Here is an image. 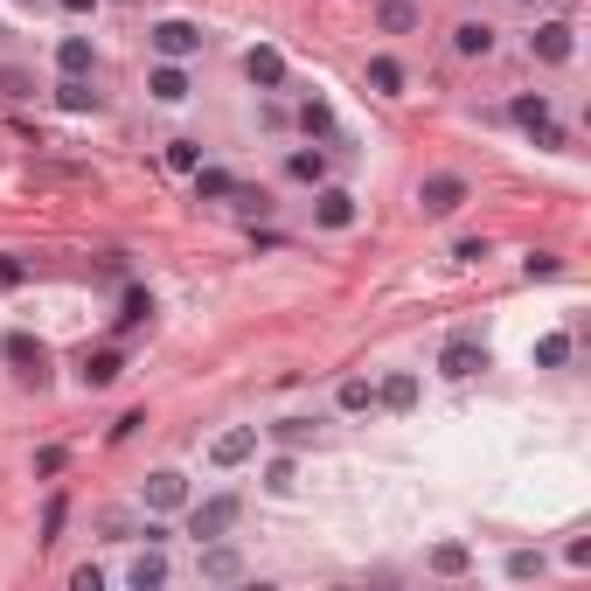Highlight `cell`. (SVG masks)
Segmentation results:
<instances>
[{"instance_id":"41","label":"cell","mask_w":591,"mask_h":591,"mask_svg":"<svg viewBox=\"0 0 591 591\" xmlns=\"http://www.w3.org/2000/svg\"><path fill=\"white\" fill-rule=\"evenodd\" d=\"M63 7H70V14H91V7H98V0H63Z\"/></svg>"},{"instance_id":"6","label":"cell","mask_w":591,"mask_h":591,"mask_svg":"<svg viewBox=\"0 0 591 591\" xmlns=\"http://www.w3.org/2000/svg\"><path fill=\"white\" fill-rule=\"evenodd\" d=\"M571 49H578V28H571V21H536V28H529V56L571 63Z\"/></svg>"},{"instance_id":"26","label":"cell","mask_w":591,"mask_h":591,"mask_svg":"<svg viewBox=\"0 0 591 591\" xmlns=\"http://www.w3.org/2000/svg\"><path fill=\"white\" fill-rule=\"evenodd\" d=\"M376 21H383V35H404V28H418V7L411 0H383Z\"/></svg>"},{"instance_id":"36","label":"cell","mask_w":591,"mask_h":591,"mask_svg":"<svg viewBox=\"0 0 591 591\" xmlns=\"http://www.w3.org/2000/svg\"><path fill=\"white\" fill-rule=\"evenodd\" d=\"M306 432H313L306 418H279V425H272V439L279 445H306Z\"/></svg>"},{"instance_id":"25","label":"cell","mask_w":591,"mask_h":591,"mask_svg":"<svg viewBox=\"0 0 591 591\" xmlns=\"http://www.w3.org/2000/svg\"><path fill=\"white\" fill-rule=\"evenodd\" d=\"M334 404H341V411H369V404H376V383H369V376H348V383L334 390Z\"/></svg>"},{"instance_id":"10","label":"cell","mask_w":591,"mask_h":591,"mask_svg":"<svg viewBox=\"0 0 591 591\" xmlns=\"http://www.w3.org/2000/svg\"><path fill=\"white\" fill-rule=\"evenodd\" d=\"M202 578H209V585H237V578H244V550L223 543V536L202 543Z\"/></svg>"},{"instance_id":"30","label":"cell","mask_w":591,"mask_h":591,"mask_svg":"<svg viewBox=\"0 0 591 591\" xmlns=\"http://www.w3.org/2000/svg\"><path fill=\"white\" fill-rule=\"evenodd\" d=\"M167 167L174 174H195L202 167V140H167Z\"/></svg>"},{"instance_id":"22","label":"cell","mask_w":591,"mask_h":591,"mask_svg":"<svg viewBox=\"0 0 591 591\" xmlns=\"http://www.w3.org/2000/svg\"><path fill=\"white\" fill-rule=\"evenodd\" d=\"M56 105H63V112H98L91 77H63V84H56Z\"/></svg>"},{"instance_id":"17","label":"cell","mask_w":591,"mask_h":591,"mask_svg":"<svg viewBox=\"0 0 591 591\" xmlns=\"http://www.w3.org/2000/svg\"><path fill=\"white\" fill-rule=\"evenodd\" d=\"M56 70L63 77H91V35H63L56 42Z\"/></svg>"},{"instance_id":"37","label":"cell","mask_w":591,"mask_h":591,"mask_svg":"<svg viewBox=\"0 0 591 591\" xmlns=\"http://www.w3.org/2000/svg\"><path fill=\"white\" fill-rule=\"evenodd\" d=\"M70 591H105V571H98V564H77V571H70Z\"/></svg>"},{"instance_id":"35","label":"cell","mask_w":591,"mask_h":591,"mask_svg":"<svg viewBox=\"0 0 591 591\" xmlns=\"http://www.w3.org/2000/svg\"><path fill=\"white\" fill-rule=\"evenodd\" d=\"M564 272V258H550V251H529L522 258V279H557Z\"/></svg>"},{"instance_id":"21","label":"cell","mask_w":591,"mask_h":591,"mask_svg":"<svg viewBox=\"0 0 591 591\" xmlns=\"http://www.w3.org/2000/svg\"><path fill=\"white\" fill-rule=\"evenodd\" d=\"M230 188H237L230 167H195V202H230Z\"/></svg>"},{"instance_id":"18","label":"cell","mask_w":591,"mask_h":591,"mask_svg":"<svg viewBox=\"0 0 591 591\" xmlns=\"http://www.w3.org/2000/svg\"><path fill=\"white\" fill-rule=\"evenodd\" d=\"M147 320H153V293H147V286H133V293L119 299L112 327H119V334H133V327H147Z\"/></svg>"},{"instance_id":"8","label":"cell","mask_w":591,"mask_h":591,"mask_svg":"<svg viewBox=\"0 0 591 591\" xmlns=\"http://www.w3.org/2000/svg\"><path fill=\"white\" fill-rule=\"evenodd\" d=\"M313 223H320V230H348V223H355V195L334 188V181H320V188H313Z\"/></svg>"},{"instance_id":"3","label":"cell","mask_w":591,"mask_h":591,"mask_svg":"<svg viewBox=\"0 0 591 591\" xmlns=\"http://www.w3.org/2000/svg\"><path fill=\"white\" fill-rule=\"evenodd\" d=\"M237 515H244L237 494H209V501H195V515H188V536H195V543H216V536L237 529Z\"/></svg>"},{"instance_id":"7","label":"cell","mask_w":591,"mask_h":591,"mask_svg":"<svg viewBox=\"0 0 591 591\" xmlns=\"http://www.w3.org/2000/svg\"><path fill=\"white\" fill-rule=\"evenodd\" d=\"M119 376H126V348H84V362H77L84 390H112Z\"/></svg>"},{"instance_id":"24","label":"cell","mask_w":591,"mask_h":591,"mask_svg":"<svg viewBox=\"0 0 591 591\" xmlns=\"http://www.w3.org/2000/svg\"><path fill=\"white\" fill-rule=\"evenodd\" d=\"M299 133H306V140H334V112H327L320 98H306V105H299Z\"/></svg>"},{"instance_id":"9","label":"cell","mask_w":591,"mask_h":591,"mask_svg":"<svg viewBox=\"0 0 591 591\" xmlns=\"http://www.w3.org/2000/svg\"><path fill=\"white\" fill-rule=\"evenodd\" d=\"M0 355H7V362H14V376H28V383H42V376H49V348H42L35 334H7V341H0Z\"/></svg>"},{"instance_id":"42","label":"cell","mask_w":591,"mask_h":591,"mask_svg":"<svg viewBox=\"0 0 591 591\" xmlns=\"http://www.w3.org/2000/svg\"><path fill=\"white\" fill-rule=\"evenodd\" d=\"M522 7H543V0H522Z\"/></svg>"},{"instance_id":"16","label":"cell","mask_w":591,"mask_h":591,"mask_svg":"<svg viewBox=\"0 0 591 591\" xmlns=\"http://www.w3.org/2000/svg\"><path fill=\"white\" fill-rule=\"evenodd\" d=\"M286 174H293L299 188H320V181H327V153L320 147H293L286 153Z\"/></svg>"},{"instance_id":"12","label":"cell","mask_w":591,"mask_h":591,"mask_svg":"<svg viewBox=\"0 0 591 591\" xmlns=\"http://www.w3.org/2000/svg\"><path fill=\"white\" fill-rule=\"evenodd\" d=\"M244 77L258 91H286V56L279 49H244Z\"/></svg>"},{"instance_id":"27","label":"cell","mask_w":591,"mask_h":591,"mask_svg":"<svg viewBox=\"0 0 591 591\" xmlns=\"http://www.w3.org/2000/svg\"><path fill=\"white\" fill-rule=\"evenodd\" d=\"M466 564H473V550H466V543H439V550H432V571H439V578H459Z\"/></svg>"},{"instance_id":"14","label":"cell","mask_w":591,"mask_h":591,"mask_svg":"<svg viewBox=\"0 0 591 591\" xmlns=\"http://www.w3.org/2000/svg\"><path fill=\"white\" fill-rule=\"evenodd\" d=\"M452 56H494V28L487 21H452Z\"/></svg>"},{"instance_id":"33","label":"cell","mask_w":591,"mask_h":591,"mask_svg":"<svg viewBox=\"0 0 591 591\" xmlns=\"http://www.w3.org/2000/svg\"><path fill=\"white\" fill-rule=\"evenodd\" d=\"M0 98H14V105H21V98H35V77L7 63V70H0Z\"/></svg>"},{"instance_id":"20","label":"cell","mask_w":591,"mask_h":591,"mask_svg":"<svg viewBox=\"0 0 591 591\" xmlns=\"http://www.w3.org/2000/svg\"><path fill=\"white\" fill-rule=\"evenodd\" d=\"M126 585H133V591H160V585H167V557H160V550H140L133 571H126Z\"/></svg>"},{"instance_id":"11","label":"cell","mask_w":591,"mask_h":591,"mask_svg":"<svg viewBox=\"0 0 591 591\" xmlns=\"http://www.w3.org/2000/svg\"><path fill=\"white\" fill-rule=\"evenodd\" d=\"M251 452H258V425H230V432L209 439V459H216V466H244Z\"/></svg>"},{"instance_id":"5","label":"cell","mask_w":591,"mask_h":591,"mask_svg":"<svg viewBox=\"0 0 591 591\" xmlns=\"http://www.w3.org/2000/svg\"><path fill=\"white\" fill-rule=\"evenodd\" d=\"M487 369V348L473 341V334H452L439 348V376H452V383H466V376H480Z\"/></svg>"},{"instance_id":"39","label":"cell","mask_w":591,"mask_h":591,"mask_svg":"<svg viewBox=\"0 0 591 591\" xmlns=\"http://www.w3.org/2000/svg\"><path fill=\"white\" fill-rule=\"evenodd\" d=\"M63 466H70L63 445H42V452H35V473H63Z\"/></svg>"},{"instance_id":"29","label":"cell","mask_w":591,"mask_h":591,"mask_svg":"<svg viewBox=\"0 0 591 591\" xmlns=\"http://www.w3.org/2000/svg\"><path fill=\"white\" fill-rule=\"evenodd\" d=\"M571 362V334H543L536 341V369H564Z\"/></svg>"},{"instance_id":"31","label":"cell","mask_w":591,"mask_h":591,"mask_svg":"<svg viewBox=\"0 0 591 591\" xmlns=\"http://www.w3.org/2000/svg\"><path fill=\"white\" fill-rule=\"evenodd\" d=\"M63 522H70V501H63V494H49V501H42V543H56V536H63Z\"/></svg>"},{"instance_id":"40","label":"cell","mask_w":591,"mask_h":591,"mask_svg":"<svg viewBox=\"0 0 591 591\" xmlns=\"http://www.w3.org/2000/svg\"><path fill=\"white\" fill-rule=\"evenodd\" d=\"M28 279V258H14V251H0V286H21Z\"/></svg>"},{"instance_id":"1","label":"cell","mask_w":591,"mask_h":591,"mask_svg":"<svg viewBox=\"0 0 591 591\" xmlns=\"http://www.w3.org/2000/svg\"><path fill=\"white\" fill-rule=\"evenodd\" d=\"M466 202H473L466 174H425V181H418V209H425L432 223H439V216H459Z\"/></svg>"},{"instance_id":"19","label":"cell","mask_w":591,"mask_h":591,"mask_svg":"<svg viewBox=\"0 0 591 591\" xmlns=\"http://www.w3.org/2000/svg\"><path fill=\"white\" fill-rule=\"evenodd\" d=\"M147 91L160 98V105H181V98H188V70H181V63H160V70L147 77Z\"/></svg>"},{"instance_id":"23","label":"cell","mask_w":591,"mask_h":591,"mask_svg":"<svg viewBox=\"0 0 591 591\" xmlns=\"http://www.w3.org/2000/svg\"><path fill=\"white\" fill-rule=\"evenodd\" d=\"M369 84H376L383 98H397V91H404V63H397V56H369Z\"/></svg>"},{"instance_id":"28","label":"cell","mask_w":591,"mask_h":591,"mask_svg":"<svg viewBox=\"0 0 591 591\" xmlns=\"http://www.w3.org/2000/svg\"><path fill=\"white\" fill-rule=\"evenodd\" d=\"M230 202H237L251 223H265V216H272V195H265V188H244V181H237V188H230Z\"/></svg>"},{"instance_id":"4","label":"cell","mask_w":591,"mask_h":591,"mask_svg":"<svg viewBox=\"0 0 591 591\" xmlns=\"http://www.w3.org/2000/svg\"><path fill=\"white\" fill-rule=\"evenodd\" d=\"M147 42H153V56H160V63H188V56L202 49V28H195V21H153Z\"/></svg>"},{"instance_id":"13","label":"cell","mask_w":591,"mask_h":591,"mask_svg":"<svg viewBox=\"0 0 591 591\" xmlns=\"http://www.w3.org/2000/svg\"><path fill=\"white\" fill-rule=\"evenodd\" d=\"M181 501H188V480H181L174 466H167V473H153V480H147V508H153V515H174Z\"/></svg>"},{"instance_id":"32","label":"cell","mask_w":591,"mask_h":591,"mask_svg":"<svg viewBox=\"0 0 591 591\" xmlns=\"http://www.w3.org/2000/svg\"><path fill=\"white\" fill-rule=\"evenodd\" d=\"M299 487V466L293 459H272V466H265V494H293Z\"/></svg>"},{"instance_id":"15","label":"cell","mask_w":591,"mask_h":591,"mask_svg":"<svg viewBox=\"0 0 591 591\" xmlns=\"http://www.w3.org/2000/svg\"><path fill=\"white\" fill-rule=\"evenodd\" d=\"M376 404H383V411H411V404H418V376H411V369L383 376V383H376Z\"/></svg>"},{"instance_id":"43","label":"cell","mask_w":591,"mask_h":591,"mask_svg":"<svg viewBox=\"0 0 591 591\" xmlns=\"http://www.w3.org/2000/svg\"><path fill=\"white\" fill-rule=\"evenodd\" d=\"M21 7H42V0H21Z\"/></svg>"},{"instance_id":"2","label":"cell","mask_w":591,"mask_h":591,"mask_svg":"<svg viewBox=\"0 0 591 591\" xmlns=\"http://www.w3.org/2000/svg\"><path fill=\"white\" fill-rule=\"evenodd\" d=\"M508 119L536 140V147H564V133H557V112H550V98L543 91H522L515 105H508Z\"/></svg>"},{"instance_id":"34","label":"cell","mask_w":591,"mask_h":591,"mask_svg":"<svg viewBox=\"0 0 591 591\" xmlns=\"http://www.w3.org/2000/svg\"><path fill=\"white\" fill-rule=\"evenodd\" d=\"M508 578H543V550H508Z\"/></svg>"},{"instance_id":"38","label":"cell","mask_w":591,"mask_h":591,"mask_svg":"<svg viewBox=\"0 0 591 591\" xmlns=\"http://www.w3.org/2000/svg\"><path fill=\"white\" fill-rule=\"evenodd\" d=\"M452 258H459V265H480V258H487V237H459Z\"/></svg>"}]
</instances>
